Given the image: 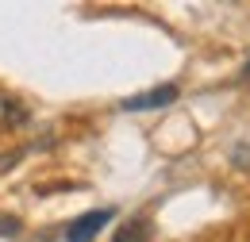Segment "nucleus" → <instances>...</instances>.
<instances>
[{"label":"nucleus","mask_w":250,"mask_h":242,"mask_svg":"<svg viewBox=\"0 0 250 242\" xmlns=\"http://www.w3.org/2000/svg\"><path fill=\"white\" fill-rule=\"evenodd\" d=\"M20 231V219L16 215H0V239H12Z\"/></svg>","instance_id":"6"},{"label":"nucleus","mask_w":250,"mask_h":242,"mask_svg":"<svg viewBox=\"0 0 250 242\" xmlns=\"http://www.w3.org/2000/svg\"><path fill=\"white\" fill-rule=\"evenodd\" d=\"M27 120H31V112H27V104H23L20 96H12V92H0V131H12V127H23Z\"/></svg>","instance_id":"3"},{"label":"nucleus","mask_w":250,"mask_h":242,"mask_svg":"<svg viewBox=\"0 0 250 242\" xmlns=\"http://www.w3.org/2000/svg\"><path fill=\"white\" fill-rule=\"evenodd\" d=\"M177 100V85H162V89H150V92H139V96H127L124 112H150V108H166Z\"/></svg>","instance_id":"2"},{"label":"nucleus","mask_w":250,"mask_h":242,"mask_svg":"<svg viewBox=\"0 0 250 242\" xmlns=\"http://www.w3.org/2000/svg\"><path fill=\"white\" fill-rule=\"evenodd\" d=\"M239 81H243V85H250V61L243 65V73H239Z\"/></svg>","instance_id":"7"},{"label":"nucleus","mask_w":250,"mask_h":242,"mask_svg":"<svg viewBox=\"0 0 250 242\" xmlns=\"http://www.w3.org/2000/svg\"><path fill=\"white\" fill-rule=\"evenodd\" d=\"M231 161H235L239 169H250V142H239V146L231 150Z\"/></svg>","instance_id":"5"},{"label":"nucleus","mask_w":250,"mask_h":242,"mask_svg":"<svg viewBox=\"0 0 250 242\" xmlns=\"http://www.w3.org/2000/svg\"><path fill=\"white\" fill-rule=\"evenodd\" d=\"M116 219L112 208H96V212H85L81 219H73L69 227H65V242H93L108 223Z\"/></svg>","instance_id":"1"},{"label":"nucleus","mask_w":250,"mask_h":242,"mask_svg":"<svg viewBox=\"0 0 250 242\" xmlns=\"http://www.w3.org/2000/svg\"><path fill=\"white\" fill-rule=\"evenodd\" d=\"M112 242H150V219H127L124 227L112 235Z\"/></svg>","instance_id":"4"}]
</instances>
